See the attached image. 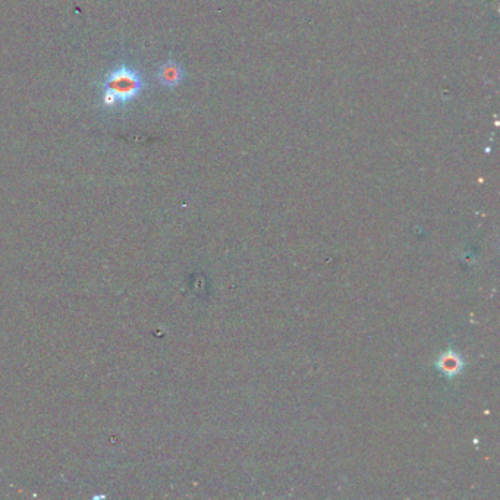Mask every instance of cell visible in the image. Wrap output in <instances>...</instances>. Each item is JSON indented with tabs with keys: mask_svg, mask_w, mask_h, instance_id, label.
<instances>
[{
	"mask_svg": "<svg viewBox=\"0 0 500 500\" xmlns=\"http://www.w3.org/2000/svg\"><path fill=\"white\" fill-rule=\"evenodd\" d=\"M159 79L163 85L167 87H172V85H178L182 79V69L175 62H166L159 69Z\"/></svg>",
	"mask_w": 500,
	"mask_h": 500,
	"instance_id": "obj_2",
	"label": "cell"
},
{
	"mask_svg": "<svg viewBox=\"0 0 500 500\" xmlns=\"http://www.w3.org/2000/svg\"><path fill=\"white\" fill-rule=\"evenodd\" d=\"M144 89V81L135 69L119 65L103 81V105L105 107H115L118 105H126Z\"/></svg>",
	"mask_w": 500,
	"mask_h": 500,
	"instance_id": "obj_1",
	"label": "cell"
}]
</instances>
